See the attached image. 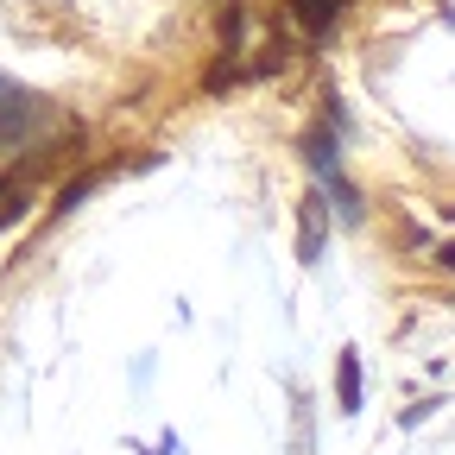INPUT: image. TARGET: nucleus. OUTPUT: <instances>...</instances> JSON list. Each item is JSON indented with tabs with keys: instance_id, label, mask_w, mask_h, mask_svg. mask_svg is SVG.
<instances>
[{
	"instance_id": "7ed1b4c3",
	"label": "nucleus",
	"mask_w": 455,
	"mask_h": 455,
	"mask_svg": "<svg viewBox=\"0 0 455 455\" xmlns=\"http://www.w3.org/2000/svg\"><path fill=\"white\" fill-rule=\"evenodd\" d=\"M304 7H310V20H316V26H323V20H329V13H335V0H298V13H304Z\"/></svg>"
},
{
	"instance_id": "f257e3e1",
	"label": "nucleus",
	"mask_w": 455,
	"mask_h": 455,
	"mask_svg": "<svg viewBox=\"0 0 455 455\" xmlns=\"http://www.w3.org/2000/svg\"><path fill=\"white\" fill-rule=\"evenodd\" d=\"M323 196H304V259H316V247H323V209H316Z\"/></svg>"
},
{
	"instance_id": "f03ea898",
	"label": "nucleus",
	"mask_w": 455,
	"mask_h": 455,
	"mask_svg": "<svg viewBox=\"0 0 455 455\" xmlns=\"http://www.w3.org/2000/svg\"><path fill=\"white\" fill-rule=\"evenodd\" d=\"M341 405H348V411L361 405V367H355V355L341 361Z\"/></svg>"
},
{
	"instance_id": "20e7f679",
	"label": "nucleus",
	"mask_w": 455,
	"mask_h": 455,
	"mask_svg": "<svg viewBox=\"0 0 455 455\" xmlns=\"http://www.w3.org/2000/svg\"><path fill=\"white\" fill-rule=\"evenodd\" d=\"M443 259H449V266H455V247H449V253H443Z\"/></svg>"
},
{
	"instance_id": "39448f33",
	"label": "nucleus",
	"mask_w": 455,
	"mask_h": 455,
	"mask_svg": "<svg viewBox=\"0 0 455 455\" xmlns=\"http://www.w3.org/2000/svg\"><path fill=\"white\" fill-rule=\"evenodd\" d=\"M0 101H7V83H0Z\"/></svg>"
}]
</instances>
